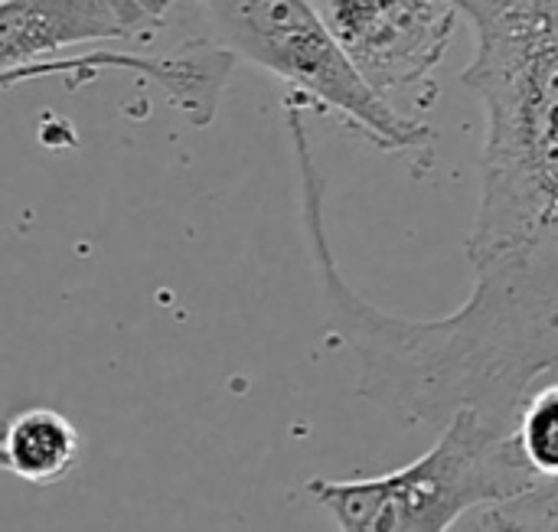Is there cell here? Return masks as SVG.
I'll return each instance as SVG.
<instances>
[{"instance_id": "7", "label": "cell", "mask_w": 558, "mask_h": 532, "mask_svg": "<svg viewBox=\"0 0 558 532\" xmlns=\"http://www.w3.org/2000/svg\"><path fill=\"white\" fill-rule=\"evenodd\" d=\"M82 461V435L56 409L33 406L16 415H10L3 445H0V464L7 474L33 484L49 487L65 481Z\"/></svg>"}, {"instance_id": "6", "label": "cell", "mask_w": 558, "mask_h": 532, "mask_svg": "<svg viewBox=\"0 0 558 532\" xmlns=\"http://www.w3.org/2000/svg\"><path fill=\"white\" fill-rule=\"evenodd\" d=\"M137 39L111 0H3L0 3V59L3 75L46 62L52 52Z\"/></svg>"}, {"instance_id": "8", "label": "cell", "mask_w": 558, "mask_h": 532, "mask_svg": "<svg viewBox=\"0 0 558 532\" xmlns=\"http://www.w3.org/2000/svg\"><path fill=\"white\" fill-rule=\"evenodd\" d=\"M513 438L530 471L543 484H558V376L530 392L513 422Z\"/></svg>"}, {"instance_id": "9", "label": "cell", "mask_w": 558, "mask_h": 532, "mask_svg": "<svg viewBox=\"0 0 558 532\" xmlns=\"http://www.w3.org/2000/svg\"><path fill=\"white\" fill-rule=\"evenodd\" d=\"M487 532H558V484H543L526 497L484 513Z\"/></svg>"}, {"instance_id": "10", "label": "cell", "mask_w": 558, "mask_h": 532, "mask_svg": "<svg viewBox=\"0 0 558 532\" xmlns=\"http://www.w3.org/2000/svg\"><path fill=\"white\" fill-rule=\"evenodd\" d=\"M111 3H114V7L121 10V16L131 23L137 43H147V39H154V36L167 26L170 10H173L177 3H183V0H111Z\"/></svg>"}, {"instance_id": "4", "label": "cell", "mask_w": 558, "mask_h": 532, "mask_svg": "<svg viewBox=\"0 0 558 532\" xmlns=\"http://www.w3.org/2000/svg\"><path fill=\"white\" fill-rule=\"evenodd\" d=\"M343 52L386 98L418 92L432 82L464 16L454 0H317Z\"/></svg>"}, {"instance_id": "2", "label": "cell", "mask_w": 558, "mask_h": 532, "mask_svg": "<svg viewBox=\"0 0 558 532\" xmlns=\"http://www.w3.org/2000/svg\"><path fill=\"white\" fill-rule=\"evenodd\" d=\"M543 481L523 461L513 428L461 409L412 464L360 481H307L337 532H448L471 510H494Z\"/></svg>"}, {"instance_id": "3", "label": "cell", "mask_w": 558, "mask_h": 532, "mask_svg": "<svg viewBox=\"0 0 558 532\" xmlns=\"http://www.w3.org/2000/svg\"><path fill=\"white\" fill-rule=\"evenodd\" d=\"M209 36L288 82L291 95L337 111L379 150H425L432 128L386 101L350 62L317 0H196Z\"/></svg>"}, {"instance_id": "1", "label": "cell", "mask_w": 558, "mask_h": 532, "mask_svg": "<svg viewBox=\"0 0 558 532\" xmlns=\"http://www.w3.org/2000/svg\"><path fill=\"white\" fill-rule=\"evenodd\" d=\"M454 3L477 36L461 82L487 121L468 301L445 317L389 314L343 278L324 190H304L301 222L363 399L418 425L474 409L513 428L530 392L558 376V0Z\"/></svg>"}, {"instance_id": "5", "label": "cell", "mask_w": 558, "mask_h": 532, "mask_svg": "<svg viewBox=\"0 0 558 532\" xmlns=\"http://www.w3.org/2000/svg\"><path fill=\"white\" fill-rule=\"evenodd\" d=\"M235 52L226 49L216 36L209 39H190L173 52H105V49H88L82 56L69 59H46L16 72L0 75L3 88H13L16 82L39 78V75H95L101 69H128L134 75H147L160 82L170 95V101L183 111V118L193 128H209L219 105L222 92L229 85Z\"/></svg>"}]
</instances>
